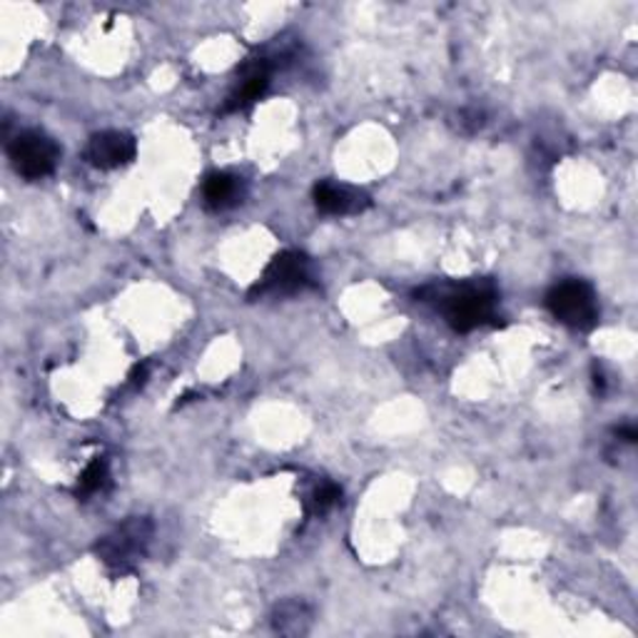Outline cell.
Masks as SVG:
<instances>
[{"label":"cell","mask_w":638,"mask_h":638,"mask_svg":"<svg viewBox=\"0 0 638 638\" xmlns=\"http://www.w3.org/2000/svg\"><path fill=\"white\" fill-rule=\"evenodd\" d=\"M432 299H437L441 315L447 317L451 330L472 332L476 327L492 324L496 319L499 295L486 282H466V285L429 287Z\"/></svg>","instance_id":"1"},{"label":"cell","mask_w":638,"mask_h":638,"mask_svg":"<svg viewBox=\"0 0 638 638\" xmlns=\"http://www.w3.org/2000/svg\"><path fill=\"white\" fill-rule=\"evenodd\" d=\"M153 539V524L145 517H132L115 527L108 536H103L95 546V554L108 569L128 574L143 562V556Z\"/></svg>","instance_id":"2"},{"label":"cell","mask_w":638,"mask_h":638,"mask_svg":"<svg viewBox=\"0 0 638 638\" xmlns=\"http://www.w3.org/2000/svg\"><path fill=\"white\" fill-rule=\"evenodd\" d=\"M108 462L105 459H95V462H91L85 466V472L80 474L78 478V496H91V494H97V492H103V486L108 484Z\"/></svg>","instance_id":"11"},{"label":"cell","mask_w":638,"mask_h":638,"mask_svg":"<svg viewBox=\"0 0 638 638\" xmlns=\"http://www.w3.org/2000/svg\"><path fill=\"white\" fill-rule=\"evenodd\" d=\"M309 626H312V609L305 601H282L272 611V628L282 636H303L309 631Z\"/></svg>","instance_id":"10"},{"label":"cell","mask_w":638,"mask_h":638,"mask_svg":"<svg viewBox=\"0 0 638 638\" xmlns=\"http://www.w3.org/2000/svg\"><path fill=\"white\" fill-rule=\"evenodd\" d=\"M546 307L558 322L574 330H591L599 322L596 292L581 280H566L546 295Z\"/></svg>","instance_id":"4"},{"label":"cell","mask_w":638,"mask_h":638,"mask_svg":"<svg viewBox=\"0 0 638 638\" xmlns=\"http://www.w3.org/2000/svg\"><path fill=\"white\" fill-rule=\"evenodd\" d=\"M245 198V182L243 177L229 173H212L202 182V202L208 210L223 212L243 202Z\"/></svg>","instance_id":"9"},{"label":"cell","mask_w":638,"mask_h":638,"mask_svg":"<svg viewBox=\"0 0 638 638\" xmlns=\"http://www.w3.org/2000/svg\"><path fill=\"white\" fill-rule=\"evenodd\" d=\"M342 499V489L336 484H322L309 499V509L312 513H327L332 507H336Z\"/></svg>","instance_id":"12"},{"label":"cell","mask_w":638,"mask_h":638,"mask_svg":"<svg viewBox=\"0 0 638 638\" xmlns=\"http://www.w3.org/2000/svg\"><path fill=\"white\" fill-rule=\"evenodd\" d=\"M145 377H147V367H145V365H140V367L132 369L130 382L135 385V387H140V385H145Z\"/></svg>","instance_id":"13"},{"label":"cell","mask_w":638,"mask_h":638,"mask_svg":"<svg viewBox=\"0 0 638 638\" xmlns=\"http://www.w3.org/2000/svg\"><path fill=\"white\" fill-rule=\"evenodd\" d=\"M85 157L93 167L115 170V167L132 163V157H135V138L120 130L95 132L85 147Z\"/></svg>","instance_id":"6"},{"label":"cell","mask_w":638,"mask_h":638,"mask_svg":"<svg viewBox=\"0 0 638 638\" xmlns=\"http://www.w3.org/2000/svg\"><path fill=\"white\" fill-rule=\"evenodd\" d=\"M312 198L317 210L324 212V215H357V212L369 208V198L365 192L330 180L317 182Z\"/></svg>","instance_id":"8"},{"label":"cell","mask_w":638,"mask_h":638,"mask_svg":"<svg viewBox=\"0 0 638 638\" xmlns=\"http://www.w3.org/2000/svg\"><path fill=\"white\" fill-rule=\"evenodd\" d=\"M8 157H11L13 170L25 177V180H40L56 170L60 160V147L56 140L43 135L38 130L17 132L8 145Z\"/></svg>","instance_id":"5"},{"label":"cell","mask_w":638,"mask_h":638,"mask_svg":"<svg viewBox=\"0 0 638 638\" xmlns=\"http://www.w3.org/2000/svg\"><path fill=\"white\" fill-rule=\"evenodd\" d=\"M616 434H618V437H622L624 441H628V445H634V441L638 439V432H636L634 427H622Z\"/></svg>","instance_id":"14"},{"label":"cell","mask_w":638,"mask_h":638,"mask_svg":"<svg viewBox=\"0 0 638 638\" xmlns=\"http://www.w3.org/2000/svg\"><path fill=\"white\" fill-rule=\"evenodd\" d=\"M270 75H272V63L268 58H255L250 63H245L243 70H239V80L235 85V91L229 93L225 110L235 113V110H245L250 108L255 101H260L262 93L268 91L270 85Z\"/></svg>","instance_id":"7"},{"label":"cell","mask_w":638,"mask_h":638,"mask_svg":"<svg viewBox=\"0 0 638 638\" xmlns=\"http://www.w3.org/2000/svg\"><path fill=\"white\" fill-rule=\"evenodd\" d=\"M312 264H309L303 252L287 250L280 252L274 260L264 268L262 277L257 280L250 297H285L297 295L307 287H312Z\"/></svg>","instance_id":"3"}]
</instances>
